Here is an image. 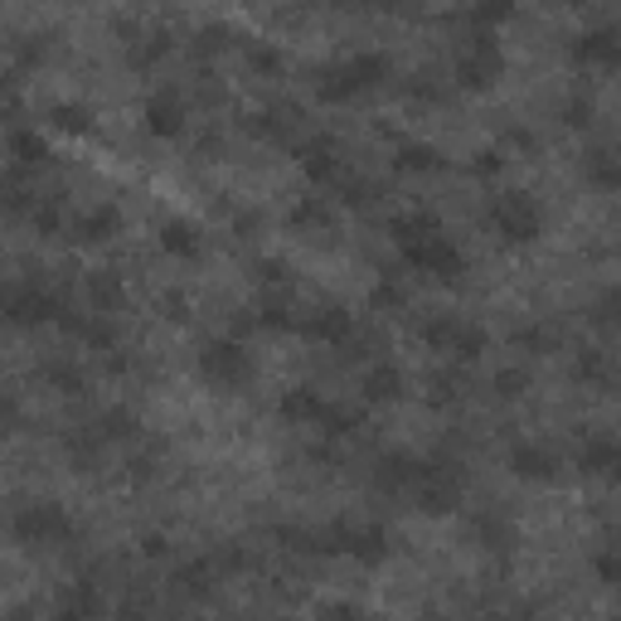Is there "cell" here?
I'll return each mask as SVG.
<instances>
[{
	"label": "cell",
	"instance_id": "83f0119b",
	"mask_svg": "<svg viewBox=\"0 0 621 621\" xmlns=\"http://www.w3.org/2000/svg\"><path fill=\"white\" fill-rule=\"evenodd\" d=\"M471 530H475V539H481V544L491 549V553H510V549H514V524H510L500 510L471 514Z\"/></svg>",
	"mask_w": 621,
	"mask_h": 621
},
{
	"label": "cell",
	"instance_id": "d590c367",
	"mask_svg": "<svg viewBox=\"0 0 621 621\" xmlns=\"http://www.w3.org/2000/svg\"><path fill=\"white\" fill-rule=\"evenodd\" d=\"M514 345H520V350H530V354H553V350L563 345V335H559V325L534 321V325L514 330Z\"/></svg>",
	"mask_w": 621,
	"mask_h": 621
},
{
	"label": "cell",
	"instance_id": "7402d4cb",
	"mask_svg": "<svg viewBox=\"0 0 621 621\" xmlns=\"http://www.w3.org/2000/svg\"><path fill=\"white\" fill-rule=\"evenodd\" d=\"M277 413H282V422H292V428H315V422H321V413H325V399H321L315 389L297 384V389H287V393H282Z\"/></svg>",
	"mask_w": 621,
	"mask_h": 621
},
{
	"label": "cell",
	"instance_id": "f907efd6",
	"mask_svg": "<svg viewBox=\"0 0 621 621\" xmlns=\"http://www.w3.org/2000/svg\"><path fill=\"white\" fill-rule=\"evenodd\" d=\"M321 621H364V607L360 602H330V607H321Z\"/></svg>",
	"mask_w": 621,
	"mask_h": 621
},
{
	"label": "cell",
	"instance_id": "e575fe53",
	"mask_svg": "<svg viewBox=\"0 0 621 621\" xmlns=\"http://www.w3.org/2000/svg\"><path fill=\"white\" fill-rule=\"evenodd\" d=\"M360 422H364V413H360V408L325 403V413H321V422H315V428H321L325 438H350V432H360Z\"/></svg>",
	"mask_w": 621,
	"mask_h": 621
},
{
	"label": "cell",
	"instance_id": "277c9868",
	"mask_svg": "<svg viewBox=\"0 0 621 621\" xmlns=\"http://www.w3.org/2000/svg\"><path fill=\"white\" fill-rule=\"evenodd\" d=\"M413 495H418V510L422 514H457L461 500H467V481H461L457 461H447V457L422 461Z\"/></svg>",
	"mask_w": 621,
	"mask_h": 621
},
{
	"label": "cell",
	"instance_id": "5b68a950",
	"mask_svg": "<svg viewBox=\"0 0 621 621\" xmlns=\"http://www.w3.org/2000/svg\"><path fill=\"white\" fill-rule=\"evenodd\" d=\"M10 530H16V539L30 549H54V544H69L73 539V520L63 505H54V500H30V505L16 510Z\"/></svg>",
	"mask_w": 621,
	"mask_h": 621
},
{
	"label": "cell",
	"instance_id": "3957f363",
	"mask_svg": "<svg viewBox=\"0 0 621 621\" xmlns=\"http://www.w3.org/2000/svg\"><path fill=\"white\" fill-rule=\"evenodd\" d=\"M491 229L505 238L510 248H524L544 233V209H539V200L524 190H500L491 200Z\"/></svg>",
	"mask_w": 621,
	"mask_h": 621
},
{
	"label": "cell",
	"instance_id": "52a82bcc",
	"mask_svg": "<svg viewBox=\"0 0 621 621\" xmlns=\"http://www.w3.org/2000/svg\"><path fill=\"white\" fill-rule=\"evenodd\" d=\"M69 307L63 297H54L49 287H0V321L20 325V330H34V325H54L59 311Z\"/></svg>",
	"mask_w": 621,
	"mask_h": 621
},
{
	"label": "cell",
	"instance_id": "ab89813d",
	"mask_svg": "<svg viewBox=\"0 0 621 621\" xmlns=\"http://www.w3.org/2000/svg\"><path fill=\"white\" fill-rule=\"evenodd\" d=\"M30 223H34V233H39V238L63 233V200H59V194H39V204H34Z\"/></svg>",
	"mask_w": 621,
	"mask_h": 621
},
{
	"label": "cell",
	"instance_id": "8d00e7d4",
	"mask_svg": "<svg viewBox=\"0 0 621 621\" xmlns=\"http://www.w3.org/2000/svg\"><path fill=\"white\" fill-rule=\"evenodd\" d=\"M461 393H467V374H461V369H442V374L428 379V403H432V408L457 403Z\"/></svg>",
	"mask_w": 621,
	"mask_h": 621
},
{
	"label": "cell",
	"instance_id": "5bb4252c",
	"mask_svg": "<svg viewBox=\"0 0 621 621\" xmlns=\"http://www.w3.org/2000/svg\"><path fill=\"white\" fill-rule=\"evenodd\" d=\"M83 297H88V307L98 315H117V311H122V301H127L122 272H117V268H92L83 277Z\"/></svg>",
	"mask_w": 621,
	"mask_h": 621
},
{
	"label": "cell",
	"instance_id": "11a10c76",
	"mask_svg": "<svg viewBox=\"0 0 621 621\" xmlns=\"http://www.w3.org/2000/svg\"><path fill=\"white\" fill-rule=\"evenodd\" d=\"M262 229V214H233V233L238 238H253Z\"/></svg>",
	"mask_w": 621,
	"mask_h": 621
},
{
	"label": "cell",
	"instance_id": "f35d334b",
	"mask_svg": "<svg viewBox=\"0 0 621 621\" xmlns=\"http://www.w3.org/2000/svg\"><path fill=\"white\" fill-rule=\"evenodd\" d=\"M485 345H491V335H485V330L475 325V321H461L457 340H452V360L471 364V360H481V354H485Z\"/></svg>",
	"mask_w": 621,
	"mask_h": 621
},
{
	"label": "cell",
	"instance_id": "bcb514c9",
	"mask_svg": "<svg viewBox=\"0 0 621 621\" xmlns=\"http://www.w3.org/2000/svg\"><path fill=\"white\" fill-rule=\"evenodd\" d=\"M495 393H500V399H520V393H530V369H520V364L500 369V374H495Z\"/></svg>",
	"mask_w": 621,
	"mask_h": 621
},
{
	"label": "cell",
	"instance_id": "f1b7e54d",
	"mask_svg": "<svg viewBox=\"0 0 621 621\" xmlns=\"http://www.w3.org/2000/svg\"><path fill=\"white\" fill-rule=\"evenodd\" d=\"M389 233H393V243H422V238H432V233H442V219L432 214V209H413V214H399V219H389Z\"/></svg>",
	"mask_w": 621,
	"mask_h": 621
},
{
	"label": "cell",
	"instance_id": "9c48e42d",
	"mask_svg": "<svg viewBox=\"0 0 621 621\" xmlns=\"http://www.w3.org/2000/svg\"><path fill=\"white\" fill-rule=\"evenodd\" d=\"M297 330L307 340H315V345H330V350H345L350 335L360 325H354L350 307H340V301H325V307H315L311 315H297Z\"/></svg>",
	"mask_w": 621,
	"mask_h": 621
},
{
	"label": "cell",
	"instance_id": "1f68e13d",
	"mask_svg": "<svg viewBox=\"0 0 621 621\" xmlns=\"http://www.w3.org/2000/svg\"><path fill=\"white\" fill-rule=\"evenodd\" d=\"M49 127L69 131V137H88L98 127V117H92L88 102H59V108H49Z\"/></svg>",
	"mask_w": 621,
	"mask_h": 621
},
{
	"label": "cell",
	"instance_id": "ba28073f",
	"mask_svg": "<svg viewBox=\"0 0 621 621\" xmlns=\"http://www.w3.org/2000/svg\"><path fill=\"white\" fill-rule=\"evenodd\" d=\"M399 253L413 272L432 277V282H447V287L461 282V272H467V253H461L447 233H432V238H422V243H403Z\"/></svg>",
	"mask_w": 621,
	"mask_h": 621
},
{
	"label": "cell",
	"instance_id": "44dd1931",
	"mask_svg": "<svg viewBox=\"0 0 621 621\" xmlns=\"http://www.w3.org/2000/svg\"><path fill=\"white\" fill-rule=\"evenodd\" d=\"M389 530H384V524H360V530H354V524H350V539H345V553H350V559L354 563H364V568H379V563H384L389 559Z\"/></svg>",
	"mask_w": 621,
	"mask_h": 621
},
{
	"label": "cell",
	"instance_id": "b9f144b4",
	"mask_svg": "<svg viewBox=\"0 0 621 621\" xmlns=\"http://www.w3.org/2000/svg\"><path fill=\"white\" fill-rule=\"evenodd\" d=\"M229 39H233L229 24H204V30H194L190 49H194V59H214L219 49H229Z\"/></svg>",
	"mask_w": 621,
	"mask_h": 621
},
{
	"label": "cell",
	"instance_id": "60d3db41",
	"mask_svg": "<svg viewBox=\"0 0 621 621\" xmlns=\"http://www.w3.org/2000/svg\"><path fill=\"white\" fill-rule=\"evenodd\" d=\"M44 379L54 384L59 393H83L88 389V374L78 364H69V360H49L44 364Z\"/></svg>",
	"mask_w": 621,
	"mask_h": 621
},
{
	"label": "cell",
	"instance_id": "ac0fdd59",
	"mask_svg": "<svg viewBox=\"0 0 621 621\" xmlns=\"http://www.w3.org/2000/svg\"><path fill=\"white\" fill-rule=\"evenodd\" d=\"M568 54L573 63H602V69H612L617 63V30L612 24H602V30H583L568 39Z\"/></svg>",
	"mask_w": 621,
	"mask_h": 621
},
{
	"label": "cell",
	"instance_id": "db71d44e",
	"mask_svg": "<svg viewBox=\"0 0 621 621\" xmlns=\"http://www.w3.org/2000/svg\"><path fill=\"white\" fill-rule=\"evenodd\" d=\"M500 166H505V156H500V151H481V156H475V176H495Z\"/></svg>",
	"mask_w": 621,
	"mask_h": 621
},
{
	"label": "cell",
	"instance_id": "f5cc1de1",
	"mask_svg": "<svg viewBox=\"0 0 621 621\" xmlns=\"http://www.w3.org/2000/svg\"><path fill=\"white\" fill-rule=\"evenodd\" d=\"M141 553H147V559H166V553H170V539H166V534H147V539H141Z\"/></svg>",
	"mask_w": 621,
	"mask_h": 621
},
{
	"label": "cell",
	"instance_id": "74e56055",
	"mask_svg": "<svg viewBox=\"0 0 621 621\" xmlns=\"http://www.w3.org/2000/svg\"><path fill=\"white\" fill-rule=\"evenodd\" d=\"M92 428L102 432V442H127V438H137V413H131V408H108V413H102L98 422H92Z\"/></svg>",
	"mask_w": 621,
	"mask_h": 621
},
{
	"label": "cell",
	"instance_id": "4dcf8cb0",
	"mask_svg": "<svg viewBox=\"0 0 621 621\" xmlns=\"http://www.w3.org/2000/svg\"><path fill=\"white\" fill-rule=\"evenodd\" d=\"M10 156H16L20 170H34V166L49 161V141L39 137L34 127H16V131H10Z\"/></svg>",
	"mask_w": 621,
	"mask_h": 621
},
{
	"label": "cell",
	"instance_id": "30bf717a",
	"mask_svg": "<svg viewBox=\"0 0 621 621\" xmlns=\"http://www.w3.org/2000/svg\"><path fill=\"white\" fill-rule=\"evenodd\" d=\"M141 117H147V131L161 141H176L184 137V122H190V108H184V98L176 88H161L147 98V108H141Z\"/></svg>",
	"mask_w": 621,
	"mask_h": 621
},
{
	"label": "cell",
	"instance_id": "7dc6e473",
	"mask_svg": "<svg viewBox=\"0 0 621 621\" xmlns=\"http://www.w3.org/2000/svg\"><path fill=\"white\" fill-rule=\"evenodd\" d=\"M248 63H253L258 73H268V78H277V73L287 69L282 49H272V44H248Z\"/></svg>",
	"mask_w": 621,
	"mask_h": 621
},
{
	"label": "cell",
	"instance_id": "e0dca14e",
	"mask_svg": "<svg viewBox=\"0 0 621 621\" xmlns=\"http://www.w3.org/2000/svg\"><path fill=\"white\" fill-rule=\"evenodd\" d=\"M418 471H422L418 457H408V452H384V457L374 461V485H379V491H389V495L413 491V485H418Z\"/></svg>",
	"mask_w": 621,
	"mask_h": 621
},
{
	"label": "cell",
	"instance_id": "9a60e30c",
	"mask_svg": "<svg viewBox=\"0 0 621 621\" xmlns=\"http://www.w3.org/2000/svg\"><path fill=\"white\" fill-rule=\"evenodd\" d=\"M219 583H223V578H219V568L209 559H190V563H180L176 573H170V588H176L180 598H194V602L214 598Z\"/></svg>",
	"mask_w": 621,
	"mask_h": 621
},
{
	"label": "cell",
	"instance_id": "7c38bea8",
	"mask_svg": "<svg viewBox=\"0 0 621 621\" xmlns=\"http://www.w3.org/2000/svg\"><path fill=\"white\" fill-rule=\"evenodd\" d=\"M117 233H122V209L117 204H98L69 223V238L78 248H102V243H112Z\"/></svg>",
	"mask_w": 621,
	"mask_h": 621
},
{
	"label": "cell",
	"instance_id": "d6986e66",
	"mask_svg": "<svg viewBox=\"0 0 621 621\" xmlns=\"http://www.w3.org/2000/svg\"><path fill=\"white\" fill-rule=\"evenodd\" d=\"M360 389H364V403H399L408 393V374L393 360H379V364H369Z\"/></svg>",
	"mask_w": 621,
	"mask_h": 621
},
{
	"label": "cell",
	"instance_id": "d4e9b609",
	"mask_svg": "<svg viewBox=\"0 0 621 621\" xmlns=\"http://www.w3.org/2000/svg\"><path fill=\"white\" fill-rule=\"evenodd\" d=\"M166 54H170V34L166 30H141V34L127 39V63L137 73H151Z\"/></svg>",
	"mask_w": 621,
	"mask_h": 621
},
{
	"label": "cell",
	"instance_id": "8992f818",
	"mask_svg": "<svg viewBox=\"0 0 621 621\" xmlns=\"http://www.w3.org/2000/svg\"><path fill=\"white\" fill-rule=\"evenodd\" d=\"M200 379H209L214 389H248L253 384V354L238 340L219 335V340H204L200 345Z\"/></svg>",
	"mask_w": 621,
	"mask_h": 621
},
{
	"label": "cell",
	"instance_id": "4fadbf2b",
	"mask_svg": "<svg viewBox=\"0 0 621 621\" xmlns=\"http://www.w3.org/2000/svg\"><path fill=\"white\" fill-rule=\"evenodd\" d=\"M108 612V602H102V588L92 583V578H78L73 588H63V598L54 607V617L49 621H102Z\"/></svg>",
	"mask_w": 621,
	"mask_h": 621
},
{
	"label": "cell",
	"instance_id": "ee69618b",
	"mask_svg": "<svg viewBox=\"0 0 621 621\" xmlns=\"http://www.w3.org/2000/svg\"><path fill=\"white\" fill-rule=\"evenodd\" d=\"M49 59V39L44 34H20L16 39V63L20 69H39Z\"/></svg>",
	"mask_w": 621,
	"mask_h": 621
},
{
	"label": "cell",
	"instance_id": "4316f807",
	"mask_svg": "<svg viewBox=\"0 0 621 621\" xmlns=\"http://www.w3.org/2000/svg\"><path fill=\"white\" fill-rule=\"evenodd\" d=\"M447 161L438 156V147H428V141H399V151H393V170L399 176H432V170H442Z\"/></svg>",
	"mask_w": 621,
	"mask_h": 621
},
{
	"label": "cell",
	"instance_id": "7bdbcfd3",
	"mask_svg": "<svg viewBox=\"0 0 621 621\" xmlns=\"http://www.w3.org/2000/svg\"><path fill=\"white\" fill-rule=\"evenodd\" d=\"M253 277H258L262 287H277V292H282V287L292 282V262H287V258H258L253 262Z\"/></svg>",
	"mask_w": 621,
	"mask_h": 621
},
{
	"label": "cell",
	"instance_id": "603a6c76",
	"mask_svg": "<svg viewBox=\"0 0 621 621\" xmlns=\"http://www.w3.org/2000/svg\"><path fill=\"white\" fill-rule=\"evenodd\" d=\"M156 243H161V253L176 258V262H194V258H200V229H194L190 219H166L161 233H156Z\"/></svg>",
	"mask_w": 621,
	"mask_h": 621
},
{
	"label": "cell",
	"instance_id": "484cf974",
	"mask_svg": "<svg viewBox=\"0 0 621 621\" xmlns=\"http://www.w3.org/2000/svg\"><path fill=\"white\" fill-rule=\"evenodd\" d=\"M287 223H292L297 233H307V229L330 233L335 229V209H330L325 194H301V200L292 204V214H287Z\"/></svg>",
	"mask_w": 621,
	"mask_h": 621
},
{
	"label": "cell",
	"instance_id": "8fae6325",
	"mask_svg": "<svg viewBox=\"0 0 621 621\" xmlns=\"http://www.w3.org/2000/svg\"><path fill=\"white\" fill-rule=\"evenodd\" d=\"M297 156H301V170H307L311 184H340V180L350 176V170H345V156H340V147H335L330 137L301 141Z\"/></svg>",
	"mask_w": 621,
	"mask_h": 621
},
{
	"label": "cell",
	"instance_id": "2e32d148",
	"mask_svg": "<svg viewBox=\"0 0 621 621\" xmlns=\"http://www.w3.org/2000/svg\"><path fill=\"white\" fill-rule=\"evenodd\" d=\"M510 471L520 475V481H553V475H559V457H553L544 442H514Z\"/></svg>",
	"mask_w": 621,
	"mask_h": 621
},
{
	"label": "cell",
	"instance_id": "6da1fadb",
	"mask_svg": "<svg viewBox=\"0 0 621 621\" xmlns=\"http://www.w3.org/2000/svg\"><path fill=\"white\" fill-rule=\"evenodd\" d=\"M389 78H393L389 54L360 49V54H350V59H340V63H325V69L315 73V98L330 102V108H345L350 98H360V92L384 88Z\"/></svg>",
	"mask_w": 621,
	"mask_h": 621
},
{
	"label": "cell",
	"instance_id": "681fc988",
	"mask_svg": "<svg viewBox=\"0 0 621 621\" xmlns=\"http://www.w3.org/2000/svg\"><path fill=\"white\" fill-rule=\"evenodd\" d=\"M161 311H166V321L184 325V321H190V297H184V292H166L161 297Z\"/></svg>",
	"mask_w": 621,
	"mask_h": 621
},
{
	"label": "cell",
	"instance_id": "836d02e7",
	"mask_svg": "<svg viewBox=\"0 0 621 621\" xmlns=\"http://www.w3.org/2000/svg\"><path fill=\"white\" fill-rule=\"evenodd\" d=\"M573 379L583 389H612V360H607L602 350H583L573 364Z\"/></svg>",
	"mask_w": 621,
	"mask_h": 621
},
{
	"label": "cell",
	"instance_id": "9f6ffc18",
	"mask_svg": "<svg viewBox=\"0 0 621 621\" xmlns=\"http://www.w3.org/2000/svg\"><path fill=\"white\" fill-rule=\"evenodd\" d=\"M6 621H34V612H30V607H16V612H10Z\"/></svg>",
	"mask_w": 621,
	"mask_h": 621
},
{
	"label": "cell",
	"instance_id": "c3c4849f",
	"mask_svg": "<svg viewBox=\"0 0 621 621\" xmlns=\"http://www.w3.org/2000/svg\"><path fill=\"white\" fill-rule=\"evenodd\" d=\"M592 573H598V583H607V588L617 583V553H612V534H607V544H602V553H598V559H592Z\"/></svg>",
	"mask_w": 621,
	"mask_h": 621
},
{
	"label": "cell",
	"instance_id": "cb8c5ba5",
	"mask_svg": "<svg viewBox=\"0 0 621 621\" xmlns=\"http://www.w3.org/2000/svg\"><path fill=\"white\" fill-rule=\"evenodd\" d=\"M617 442L607 438V432H592V438H583V447H578V471L583 475H602V481H612L617 475Z\"/></svg>",
	"mask_w": 621,
	"mask_h": 621
},
{
	"label": "cell",
	"instance_id": "ffe728a7",
	"mask_svg": "<svg viewBox=\"0 0 621 621\" xmlns=\"http://www.w3.org/2000/svg\"><path fill=\"white\" fill-rule=\"evenodd\" d=\"M34 204H39V194H34V184H30V170H20V166L6 170V176H0V214L30 219Z\"/></svg>",
	"mask_w": 621,
	"mask_h": 621
},
{
	"label": "cell",
	"instance_id": "f6af8a7d",
	"mask_svg": "<svg viewBox=\"0 0 621 621\" xmlns=\"http://www.w3.org/2000/svg\"><path fill=\"white\" fill-rule=\"evenodd\" d=\"M403 287H399V277H384V282L374 287V292H369V307L374 311H403Z\"/></svg>",
	"mask_w": 621,
	"mask_h": 621
},
{
	"label": "cell",
	"instance_id": "816d5d0a",
	"mask_svg": "<svg viewBox=\"0 0 621 621\" xmlns=\"http://www.w3.org/2000/svg\"><path fill=\"white\" fill-rule=\"evenodd\" d=\"M16 422H20V399L16 393H0V438H6Z\"/></svg>",
	"mask_w": 621,
	"mask_h": 621
},
{
	"label": "cell",
	"instance_id": "7a4b0ae2",
	"mask_svg": "<svg viewBox=\"0 0 621 621\" xmlns=\"http://www.w3.org/2000/svg\"><path fill=\"white\" fill-rule=\"evenodd\" d=\"M500 73H505V49H500L495 30H471V39L457 54V88L485 92L500 83Z\"/></svg>",
	"mask_w": 621,
	"mask_h": 621
},
{
	"label": "cell",
	"instance_id": "d6a6232c",
	"mask_svg": "<svg viewBox=\"0 0 621 621\" xmlns=\"http://www.w3.org/2000/svg\"><path fill=\"white\" fill-rule=\"evenodd\" d=\"M457 330H461V315H428V321L418 325V340L428 350H438V354H452Z\"/></svg>",
	"mask_w": 621,
	"mask_h": 621
},
{
	"label": "cell",
	"instance_id": "f546056e",
	"mask_svg": "<svg viewBox=\"0 0 621 621\" xmlns=\"http://www.w3.org/2000/svg\"><path fill=\"white\" fill-rule=\"evenodd\" d=\"M583 180H588V184H598L602 194H612V190H617V184H621V170H617L612 147H592V151L583 156Z\"/></svg>",
	"mask_w": 621,
	"mask_h": 621
}]
</instances>
